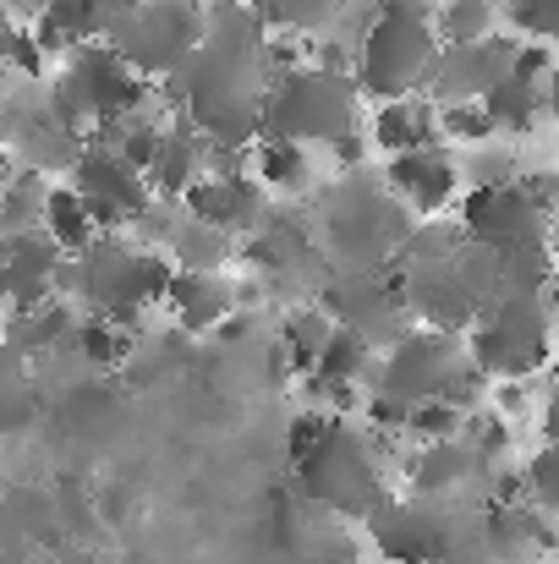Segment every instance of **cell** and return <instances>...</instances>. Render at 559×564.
<instances>
[{
  "instance_id": "6da1fadb",
  "label": "cell",
  "mask_w": 559,
  "mask_h": 564,
  "mask_svg": "<svg viewBox=\"0 0 559 564\" xmlns=\"http://www.w3.org/2000/svg\"><path fill=\"white\" fill-rule=\"evenodd\" d=\"M297 477H302L308 499L335 516H373L384 505V482H378L368 438L346 433V422H335V416H330L324 438L297 460Z\"/></svg>"
},
{
  "instance_id": "7a4b0ae2",
  "label": "cell",
  "mask_w": 559,
  "mask_h": 564,
  "mask_svg": "<svg viewBox=\"0 0 559 564\" xmlns=\"http://www.w3.org/2000/svg\"><path fill=\"white\" fill-rule=\"evenodd\" d=\"M433 66V22L422 0H384L363 39V83L384 99H400Z\"/></svg>"
},
{
  "instance_id": "3957f363",
  "label": "cell",
  "mask_w": 559,
  "mask_h": 564,
  "mask_svg": "<svg viewBox=\"0 0 559 564\" xmlns=\"http://www.w3.org/2000/svg\"><path fill=\"white\" fill-rule=\"evenodd\" d=\"M549 357V313L538 296L505 291L483 307V324L472 335V368L499 378H527Z\"/></svg>"
},
{
  "instance_id": "277c9868",
  "label": "cell",
  "mask_w": 559,
  "mask_h": 564,
  "mask_svg": "<svg viewBox=\"0 0 559 564\" xmlns=\"http://www.w3.org/2000/svg\"><path fill=\"white\" fill-rule=\"evenodd\" d=\"M258 121L269 127V143L341 138V132H352V88L330 72H297V77H286L280 99Z\"/></svg>"
},
{
  "instance_id": "5b68a950",
  "label": "cell",
  "mask_w": 559,
  "mask_h": 564,
  "mask_svg": "<svg viewBox=\"0 0 559 564\" xmlns=\"http://www.w3.org/2000/svg\"><path fill=\"white\" fill-rule=\"evenodd\" d=\"M466 362L455 357V340L450 335H400L395 346H389V357L378 362V373H373V394H389V400H400V405H422V400H444L450 394V383L461 373Z\"/></svg>"
},
{
  "instance_id": "8992f818",
  "label": "cell",
  "mask_w": 559,
  "mask_h": 564,
  "mask_svg": "<svg viewBox=\"0 0 559 564\" xmlns=\"http://www.w3.org/2000/svg\"><path fill=\"white\" fill-rule=\"evenodd\" d=\"M466 230L494 258H516L544 247V214L522 197V187H477L466 197Z\"/></svg>"
},
{
  "instance_id": "52a82bcc",
  "label": "cell",
  "mask_w": 559,
  "mask_h": 564,
  "mask_svg": "<svg viewBox=\"0 0 559 564\" xmlns=\"http://www.w3.org/2000/svg\"><path fill=\"white\" fill-rule=\"evenodd\" d=\"M373 521V543L384 560L400 564H439L455 554L450 521L433 505H378L368 516Z\"/></svg>"
},
{
  "instance_id": "ba28073f",
  "label": "cell",
  "mask_w": 559,
  "mask_h": 564,
  "mask_svg": "<svg viewBox=\"0 0 559 564\" xmlns=\"http://www.w3.org/2000/svg\"><path fill=\"white\" fill-rule=\"evenodd\" d=\"M258 208H264V192L252 187L247 176H197L186 187V219L230 236V230H247L258 225Z\"/></svg>"
},
{
  "instance_id": "9c48e42d",
  "label": "cell",
  "mask_w": 559,
  "mask_h": 564,
  "mask_svg": "<svg viewBox=\"0 0 559 564\" xmlns=\"http://www.w3.org/2000/svg\"><path fill=\"white\" fill-rule=\"evenodd\" d=\"M165 307L182 318V329H214L219 318H230V285L219 274H186L176 269L165 285Z\"/></svg>"
},
{
  "instance_id": "30bf717a",
  "label": "cell",
  "mask_w": 559,
  "mask_h": 564,
  "mask_svg": "<svg viewBox=\"0 0 559 564\" xmlns=\"http://www.w3.org/2000/svg\"><path fill=\"white\" fill-rule=\"evenodd\" d=\"M389 187L400 192L411 208H439L455 192V171L433 149H417V154H395L389 160Z\"/></svg>"
},
{
  "instance_id": "8fae6325",
  "label": "cell",
  "mask_w": 559,
  "mask_h": 564,
  "mask_svg": "<svg viewBox=\"0 0 559 564\" xmlns=\"http://www.w3.org/2000/svg\"><path fill=\"white\" fill-rule=\"evenodd\" d=\"M477 455L466 449V444H455V438H439V444H422L417 449V460H411V488L422 494V499H433V494H450V488H461L466 477H477Z\"/></svg>"
},
{
  "instance_id": "7c38bea8",
  "label": "cell",
  "mask_w": 559,
  "mask_h": 564,
  "mask_svg": "<svg viewBox=\"0 0 559 564\" xmlns=\"http://www.w3.org/2000/svg\"><path fill=\"white\" fill-rule=\"evenodd\" d=\"M160 197H186V187L203 176V143L192 132H160V149L143 171Z\"/></svg>"
},
{
  "instance_id": "4fadbf2b",
  "label": "cell",
  "mask_w": 559,
  "mask_h": 564,
  "mask_svg": "<svg viewBox=\"0 0 559 564\" xmlns=\"http://www.w3.org/2000/svg\"><path fill=\"white\" fill-rule=\"evenodd\" d=\"M39 230H44L66 258H77V252L94 247V214H88V203H83L72 187L44 192V219H39Z\"/></svg>"
},
{
  "instance_id": "5bb4252c",
  "label": "cell",
  "mask_w": 559,
  "mask_h": 564,
  "mask_svg": "<svg viewBox=\"0 0 559 564\" xmlns=\"http://www.w3.org/2000/svg\"><path fill=\"white\" fill-rule=\"evenodd\" d=\"M373 373H378V351H373L363 335H352V329L335 324V335L324 340V351L313 362V378L319 383H363Z\"/></svg>"
},
{
  "instance_id": "9a60e30c",
  "label": "cell",
  "mask_w": 559,
  "mask_h": 564,
  "mask_svg": "<svg viewBox=\"0 0 559 564\" xmlns=\"http://www.w3.org/2000/svg\"><path fill=\"white\" fill-rule=\"evenodd\" d=\"M544 110V88L538 83H522V77H499L488 94H483V116L494 121V132H527Z\"/></svg>"
},
{
  "instance_id": "2e32d148",
  "label": "cell",
  "mask_w": 559,
  "mask_h": 564,
  "mask_svg": "<svg viewBox=\"0 0 559 564\" xmlns=\"http://www.w3.org/2000/svg\"><path fill=\"white\" fill-rule=\"evenodd\" d=\"M428 127H433L428 105L389 99V105L378 110V121H373V138H378V149H389V154H417V149H428Z\"/></svg>"
},
{
  "instance_id": "e0dca14e",
  "label": "cell",
  "mask_w": 559,
  "mask_h": 564,
  "mask_svg": "<svg viewBox=\"0 0 559 564\" xmlns=\"http://www.w3.org/2000/svg\"><path fill=\"white\" fill-rule=\"evenodd\" d=\"M330 335H335V318H330L324 307H302V313H291V318H286V329H280L291 368L313 373V362H319V351H324V340H330Z\"/></svg>"
},
{
  "instance_id": "ac0fdd59",
  "label": "cell",
  "mask_w": 559,
  "mask_h": 564,
  "mask_svg": "<svg viewBox=\"0 0 559 564\" xmlns=\"http://www.w3.org/2000/svg\"><path fill=\"white\" fill-rule=\"evenodd\" d=\"M258 176H264V187L297 192L308 182V154H302V143H264V149H258Z\"/></svg>"
},
{
  "instance_id": "d6986e66",
  "label": "cell",
  "mask_w": 559,
  "mask_h": 564,
  "mask_svg": "<svg viewBox=\"0 0 559 564\" xmlns=\"http://www.w3.org/2000/svg\"><path fill=\"white\" fill-rule=\"evenodd\" d=\"M439 33L450 44H477L488 33V0H450L439 11Z\"/></svg>"
},
{
  "instance_id": "ffe728a7",
  "label": "cell",
  "mask_w": 559,
  "mask_h": 564,
  "mask_svg": "<svg viewBox=\"0 0 559 564\" xmlns=\"http://www.w3.org/2000/svg\"><path fill=\"white\" fill-rule=\"evenodd\" d=\"M455 427H461V411H455L450 400H422V405L406 411V433H417V438H428V444L455 438Z\"/></svg>"
},
{
  "instance_id": "44dd1931",
  "label": "cell",
  "mask_w": 559,
  "mask_h": 564,
  "mask_svg": "<svg viewBox=\"0 0 559 564\" xmlns=\"http://www.w3.org/2000/svg\"><path fill=\"white\" fill-rule=\"evenodd\" d=\"M258 6H264V17L280 22V28H324L341 0H258Z\"/></svg>"
},
{
  "instance_id": "7402d4cb",
  "label": "cell",
  "mask_w": 559,
  "mask_h": 564,
  "mask_svg": "<svg viewBox=\"0 0 559 564\" xmlns=\"http://www.w3.org/2000/svg\"><path fill=\"white\" fill-rule=\"evenodd\" d=\"M510 17L544 39H559V0H510Z\"/></svg>"
},
{
  "instance_id": "603a6c76",
  "label": "cell",
  "mask_w": 559,
  "mask_h": 564,
  "mask_svg": "<svg viewBox=\"0 0 559 564\" xmlns=\"http://www.w3.org/2000/svg\"><path fill=\"white\" fill-rule=\"evenodd\" d=\"M444 132H450V138H466V143H483V138L494 132V121H488L477 105H450V110H444Z\"/></svg>"
},
{
  "instance_id": "cb8c5ba5",
  "label": "cell",
  "mask_w": 559,
  "mask_h": 564,
  "mask_svg": "<svg viewBox=\"0 0 559 564\" xmlns=\"http://www.w3.org/2000/svg\"><path fill=\"white\" fill-rule=\"evenodd\" d=\"M527 482H533V494H538L544 505H555V510H559V444H549V449L533 460Z\"/></svg>"
},
{
  "instance_id": "d4e9b609",
  "label": "cell",
  "mask_w": 559,
  "mask_h": 564,
  "mask_svg": "<svg viewBox=\"0 0 559 564\" xmlns=\"http://www.w3.org/2000/svg\"><path fill=\"white\" fill-rule=\"evenodd\" d=\"M330 149H335V160H341V165H357V160H363V138H357V132L330 138Z\"/></svg>"
},
{
  "instance_id": "484cf974",
  "label": "cell",
  "mask_w": 559,
  "mask_h": 564,
  "mask_svg": "<svg viewBox=\"0 0 559 564\" xmlns=\"http://www.w3.org/2000/svg\"><path fill=\"white\" fill-rule=\"evenodd\" d=\"M11 378H22V357L0 340V383H11Z\"/></svg>"
},
{
  "instance_id": "4316f807",
  "label": "cell",
  "mask_w": 559,
  "mask_h": 564,
  "mask_svg": "<svg viewBox=\"0 0 559 564\" xmlns=\"http://www.w3.org/2000/svg\"><path fill=\"white\" fill-rule=\"evenodd\" d=\"M544 427H549V438L559 444V383H555V394H549V411H544Z\"/></svg>"
},
{
  "instance_id": "83f0119b",
  "label": "cell",
  "mask_w": 559,
  "mask_h": 564,
  "mask_svg": "<svg viewBox=\"0 0 559 564\" xmlns=\"http://www.w3.org/2000/svg\"><path fill=\"white\" fill-rule=\"evenodd\" d=\"M549 110L559 116V66H555V77H549Z\"/></svg>"
},
{
  "instance_id": "f1b7e54d",
  "label": "cell",
  "mask_w": 559,
  "mask_h": 564,
  "mask_svg": "<svg viewBox=\"0 0 559 564\" xmlns=\"http://www.w3.org/2000/svg\"><path fill=\"white\" fill-rule=\"evenodd\" d=\"M6 44H11V28H6V22H0V55H6Z\"/></svg>"
},
{
  "instance_id": "f546056e",
  "label": "cell",
  "mask_w": 559,
  "mask_h": 564,
  "mask_svg": "<svg viewBox=\"0 0 559 564\" xmlns=\"http://www.w3.org/2000/svg\"><path fill=\"white\" fill-rule=\"evenodd\" d=\"M0 182H6V165H0Z\"/></svg>"
}]
</instances>
